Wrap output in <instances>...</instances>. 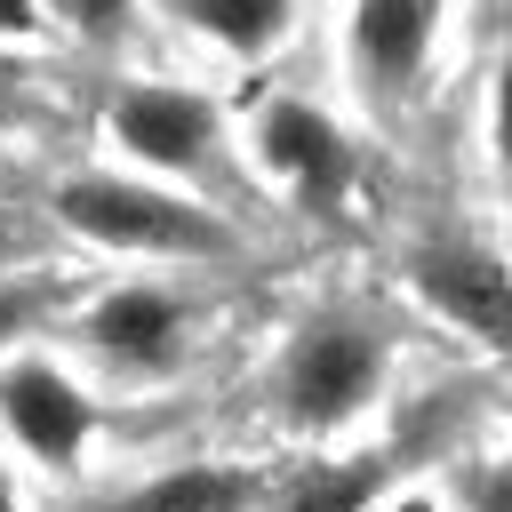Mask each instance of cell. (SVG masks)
<instances>
[{
    "mask_svg": "<svg viewBox=\"0 0 512 512\" xmlns=\"http://www.w3.org/2000/svg\"><path fill=\"white\" fill-rule=\"evenodd\" d=\"M56 216L96 240V248H136V256H232V224L208 216L200 200L136 176H72L56 184Z\"/></svg>",
    "mask_w": 512,
    "mask_h": 512,
    "instance_id": "obj_1",
    "label": "cell"
},
{
    "mask_svg": "<svg viewBox=\"0 0 512 512\" xmlns=\"http://www.w3.org/2000/svg\"><path fill=\"white\" fill-rule=\"evenodd\" d=\"M384 384V336L352 312H312L280 352V408L304 432L352 424Z\"/></svg>",
    "mask_w": 512,
    "mask_h": 512,
    "instance_id": "obj_2",
    "label": "cell"
},
{
    "mask_svg": "<svg viewBox=\"0 0 512 512\" xmlns=\"http://www.w3.org/2000/svg\"><path fill=\"white\" fill-rule=\"evenodd\" d=\"M104 128L144 168H200L216 152V104L200 88H176V80H128L112 96Z\"/></svg>",
    "mask_w": 512,
    "mask_h": 512,
    "instance_id": "obj_3",
    "label": "cell"
},
{
    "mask_svg": "<svg viewBox=\"0 0 512 512\" xmlns=\"http://www.w3.org/2000/svg\"><path fill=\"white\" fill-rule=\"evenodd\" d=\"M0 424L16 432L24 456L72 464V456L88 448V392H80L56 360H8V368H0Z\"/></svg>",
    "mask_w": 512,
    "mask_h": 512,
    "instance_id": "obj_4",
    "label": "cell"
},
{
    "mask_svg": "<svg viewBox=\"0 0 512 512\" xmlns=\"http://www.w3.org/2000/svg\"><path fill=\"white\" fill-rule=\"evenodd\" d=\"M416 296H424L440 320H456L464 336L512 344V272H504L488 248H464V240L416 248Z\"/></svg>",
    "mask_w": 512,
    "mask_h": 512,
    "instance_id": "obj_5",
    "label": "cell"
},
{
    "mask_svg": "<svg viewBox=\"0 0 512 512\" xmlns=\"http://www.w3.org/2000/svg\"><path fill=\"white\" fill-rule=\"evenodd\" d=\"M448 0H352V72L376 96H408L440 48Z\"/></svg>",
    "mask_w": 512,
    "mask_h": 512,
    "instance_id": "obj_6",
    "label": "cell"
},
{
    "mask_svg": "<svg viewBox=\"0 0 512 512\" xmlns=\"http://www.w3.org/2000/svg\"><path fill=\"white\" fill-rule=\"evenodd\" d=\"M256 160H264L280 184H296L312 208H328V200L344 192V176H352L336 120L312 112V104H296V96H280V104L256 112Z\"/></svg>",
    "mask_w": 512,
    "mask_h": 512,
    "instance_id": "obj_7",
    "label": "cell"
},
{
    "mask_svg": "<svg viewBox=\"0 0 512 512\" xmlns=\"http://www.w3.org/2000/svg\"><path fill=\"white\" fill-rule=\"evenodd\" d=\"M80 336H88V352H104L112 368H168L176 352H184V304L168 296V288H144V280H128V288H112L104 304H88V320H80Z\"/></svg>",
    "mask_w": 512,
    "mask_h": 512,
    "instance_id": "obj_8",
    "label": "cell"
},
{
    "mask_svg": "<svg viewBox=\"0 0 512 512\" xmlns=\"http://www.w3.org/2000/svg\"><path fill=\"white\" fill-rule=\"evenodd\" d=\"M256 480L232 472V464H184V472H160L144 480L136 496H120L112 512H248Z\"/></svg>",
    "mask_w": 512,
    "mask_h": 512,
    "instance_id": "obj_9",
    "label": "cell"
},
{
    "mask_svg": "<svg viewBox=\"0 0 512 512\" xmlns=\"http://www.w3.org/2000/svg\"><path fill=\"white\" fill-rule=\"evenodd\" d=\"M176 16L192 32H208L216 48H232V56H264V48L288 40L296 0H176Z\"/></svg>",
    "mask_w": 512,
    "mask_h": 512,
    "instance_id": "obj_10",
    "label": "cell"
},
{
    "mask_svg": "<svg viewBox=\"0 0 512 512\" xmlns=\"http://www.w3.org/2000/svg\"><path fill=\"white\" fill-rule=\"evenodd\" d=\"M384 480H392L384 464H344V456H336V464L296 472V480H288V496H280L272 512H368V504L384 496Z\"/></svg>",
    "mask_w": 512,
    "mask_h": 512,
    "instance_id": "obj_11",
    "label": "cell"
},
{
    "mask_svg": "<svg viewBox=\"0 0 512 512\" xmlns=\"http://www.w3.org/2000/svg\"><path fill=\"white\" fill-rule=\"evenodd\" d=\"M40 8H56L72 32H88V40H112L120 24H128V8L136 0H40Z\"/></svg>",
    "mask_w": 512,
    "mask_h": 512,
    "instance_id": "obj_12",
    "label": "cell"
},
{
    "mask_svg": "<svg viewBox=\"0 0 512 512\" xmlns=\"http://www.w3.org/2000/svg\"><path fill=\"white\" fill-rule=\"evenodd\" d=\"M488 136H496V160L512 168V56L496 64V96H488Z\"/></svg>",
    "mask_w": 512,
    "mask_h": 512,
    "instance_id": "obj_13",
    "label": "cell"
},
{
    "mask_svg": "<svg viewBox=\"0 0 512 512\" xmlns=\"http://www.w3.org/2000/svg\"><path fill=\"white\" fill-rule=\"evenodd\" d=\"M472 512H512V464L472 472Z\"/></svg>",
    "mask_w": 512,
    "mask_h": 512,
    "instance_id": "obj_14",
    "label": "cell"
},
{
    "mask_svg": "<svg viewBox=\"0 0 512 512\" xmlns=\"http://www.w3.org/2000/svg\"><path fill=\"white\" fill-rule=\"evenodd\" d=\"M40 32V0H0V40H32Z\"/></svg>",
    "mask_w": 512,
    "mask_h": 512,
    "instance_id": "obj_15",
    "label": "cell"
},
{
    "mask_svg": "<svg viewBox=\"0 0 512 512\" xmlns=\"http://www.w3.org/2000/svg\"><path fill=\"white\" fill-rule=\"evenodd\" d=\"M24 320H32V304H24L16 288H0V352L16 344V328H24Z\"/></svg>",
    "mask_w": 512,
    "mask_h": 512,
    "instance_id": "obj_16",
    "label": "cell"
},
{
    "mask_svg": "<svg viewBox=\"0 0 512 512\" xmlns=\"http://www.w3.org/2000/svg\"><path fill=\"white\" fill-rule=\"evenodd\" d=\"M0 512H24V504H16V496H8V488H0Z\"/></svg>",
    "mask_w": 512,
    "mask_h": 512,
    "instance_id": "obj_17",
    "label": "cell"
},
{
    "mask_svg": "<svg viewBox=\"0 0 512 512\" xmlns=\"http://www.w3.org/2000/svg\"><path fill=\"white\" fill-rule=\"evenodd\" d=\"M392 512H432V504H392Z\"/></svg>",
    "mask_w": 512,
    "mask_h": 512,
    "instance_id": "obj_18",
    "label": "cell"
},
{
    "mask_svg": "<svg viewBox=\"0 0 512 512\" xmlns=\"http://www.w3.org/2000/svg\"><path fill=\"white\" fill-rule=\"evenodd\" d=\"M0 104H8V64H0Z\"/></svg>",
    "mask_w": 512,
    "mask_h": 512,
    "instance_id": "obj_19",
    "label": "cell"
}]
</instances>
